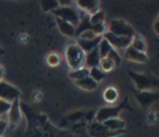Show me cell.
<instances>
[{
  "label": "cell",
  "mask_w": 159,
  "mask_h": 137,
  "mask_svg": "<svg viewBox=\"0 0 159 137\" xmlns=\"http://www.w3.org/2000/svg\"><path fill=\"white\" fill-rule=\"evenodd\" d=\"M130 46L134 50H137L138 52H142V54H145V51H146V43H145L143 39L141 37H138V35H134L133 38H132Z\"/></svg>",
  "instance_id": "obj_19"
},
{
  "label": "cell",
  "mask_w": 159,
  "mask_h": 137,
  "mask_svg": "<svg viewBox=\"0 0 159 137\" xmlns=\"http://www.w3.org/2000/svg\"><path fill=\"white\" fill-rule=\"evenodd\" d=\"M20 95H21V93H20V90L17 88H15L13 85H11L8 82L0 81V99L12 103V102L17 101Z\"/></svg>",
  "instance_id": "obj_5"
},
{
  "label": "cell",
  "mask_w": 159,
  "mask_h": 137,
  "mask_svg": "<svg viewBox=\"0 0 159 137\" xmlns=\"http://www.w3.org/2000/svg\"><path fill=\"white\" fill-rule=\"evenodd\" d=\"M103 97H104L106 101H108V102H115V101L117 99V91H116L115 88H108V89H106Z\"/></svg>",
  "instance_id": "obj_24"
},
{
  "label": "cell",
  "mask_w": 159,
  "mask_h": 137,
  "mask_svg": "<svg viewBox=\"0 0 159 137\" xmlns=\"http://www.w3.org/2000/svg\"><path fill=\"white\" fill-rule=\"evenodd\" d=\"M91 29V22H90V15H84L81 17V21L78 22V25L76 26V33L75 35H80L81 33L86 31V30H90Z\"/></svg>",
  "instance_id": "obj_16"
},
{
  "label": "cell",
  "mask_w": 159,
  "mask_h": 137,
  "mask_svg": "<svg viewBox=\"0 0 159 137\" xmlns=\"http://www.w3.org/2000/svg\"><path fill=\"white\" fill-rule=\"evenodd\" d=\"M77 4H78V7L81 9L90 13V16L98 12V7H99L98 0H78Z\"/></svg>",
  "instance_id": "obj_13"
},
{
  "label": "cell",
  "mask_w": 159,
  "mask_h": 137,
  "mask_svg": "<svg viewBox=\"0 0 159 137\" xmlns=\"http://www.w3.org/2000/svg\"><path fill=\"white\" fill-rule=\"evenodd\" d=\"M102 124L111 130H120V129H124V127H125V123L121 119H119V117H114V119L106 120Z\"/></svg>",
  "instance_id": "obj_17"
},
{
  "label": "cell",
  "mask_w": 159,
  "mask_h": 137,
  "mask_svg": "<svg viewBox=\"0 0 159 137\" xmlns=\"http://www.w3.org/2000/svg\"><path fill=\"white\" fill-rule=\"evenodd\" d=\"M102 38L103 37L99 35V37H95L94 39H78L77 46L85 52V54H88V52H90L91 50H94L95 47H98V44H99V42L102 41Z\"/></svg>",
  "instance_id": "obj_10"
},
{
  "label": "cell",
  "mask_w": 159,
  "mask_h": 137,
  "mask_svg": "<svg viewBox=\"0 0 159 137\" xmlns=\"http://www.w3.org/2000/svg\"><path fill=\"white\" fill-rule=\"evenodd\" d=\"M119 114H120V108L119 107H102L95 114V120L98 123H104L106 120L117 117Z\"/></svg>",
  "instance_id": "obj_7"
},
{
  "label": "cell",
  "mask_w": 159,
  "mask_h": 137,
  "mask_svg": "<svg viewBox=\"0 0 159 137\" xmlns=\"http://www.w3.org/2000/svg\"><path fill=\"white\" fill-rule=\"evenodd\" d=\"M154 31L159 35V20H157V21L154 22Z\"/></svg>",
  "instance_id": "obj_33"
},
{
  "label": "cell",
  "mask_w": 159,
  "mask_h": 137,
  "mask_svg": "<svg viewBox=\"0 0 159 137\" xmlns=\"http://www.w3.org/2000/svg\"><path fill=\"white\" fill-rule=\"evenodd\" d=\"M158 20H159V18H158Z\"/></svg>",
  "instance_id": "obj_35"
},
{
  "label": "cell",
  "mask_w": 159,
  "mask_h": 137,
  "mask_svg": "<svg viewBox=\"0 0 159 137\" xmlns=\"http://www.w3.org/2000/svg\"><path fill=\"white\" fill-rule=\"evenodd\" d=\"M94 34L97 35V37H99V35H103L104 33H106V26H104V24H97V25H91V29H90Z\"/></svg>",
  "instance_id": "obj_27"
},
{
  "label": "cell",
  "mask_w": 159,
  "mask_h": 137,
  "mask_svg": "<svg viewBox=\"0 0 159 137\" xmlns=\"http://www.w3.org/2000/svg\"><path fill=\"white\" fill-rule=\"evenodd\" d=\"M9 108H11V103L9 102L0 99V116L4 115V114H8Z\"/></svg>",
  "instance_id": "obj_29"
},
{
  "label": "cell",
  "mask_w": 159,
  "mask_h": 137,
  "mask_svg": "<svg viewBox=\"0 0 159 137\" xmlns=\"http://www.w3.org/2000/svg\"><path fill=\"white\" fill-rule=\"evenodd\" d=\"M104 21V13L98 11L97 13H94V15L90 16V22L91 25H97V24H103Z\"/></svg>",
  "instance_id": "obj_26"
},
{
  "label": "cell",
  "mask_w": 159,
  "mask_h": 137,
  "mask_svg": "<svg viewBox=\"0 0 159 137\" xmlns=\"http://www.w3.org/2000/svg\"><path fill=\"white\" fill-rule=\"evenodd\" d=\"M89 132L93 137H114L124 132V129L120 130H111L107 127H104L102 123L94 121L89 126Z\"/></svg>",
  "instance_id": "obj_4"
},
{
  "label": "cell",
  "mask_w": 159,
  "mask_h": 137,
  "mask_svg": "<svg viewBox=\"0 0 159 137\" xmlns=\"http://www.w3.org/2000/svg\"><path fill=\"white\" fill-rule=\"evenodd\" d=\"M99 63H101V56H99V50L95 47L88 54H85V64L91 69V68H98Z\"/></svg>",
  "instance_id": "obj_11"
},
{
  "label": "cell",
  "mask_w": 159,
  "mask_h": 137,
  "mask_svg": "<svg viewBox=\"0 0 159 137\" xmlns=\"http://www.w3.org/2000/svg\"><path fill=\"white\" fill-rule=\"evenodd\" d=\"M103 38L111 44V47H116V48L129 47L130 42H132V38H128V37H119V35L112 34V33H110V31H106L104 34H103Z\"/></svg>",
  "instance_id": "obj_6"
},
{
  "label": "cell",
  "mask_w": 159,
  "mask_h": 137,
  "mask_svg": "<svg viewBox=\"0 0 159 137\" xmlns=\"http://www.w3.org/2000/svg\"><path fill=\"white\" fill-rule=\"evenodd\" d=\"M125 57L128 60H132V62H137V63H146L148 62V56L146 54H142V52H138L137 50H134L132 46L127 48L125 51Z\"/></svg>",
  "instance_id": "obj_12"
},
{
  "label": "cell",
  "mask_w": 159,
  "mask_h": 137,
  "mask_svg": "<svg viewBox=\"0 0 159 137\" xmlns=\"http://www.w3.org/2000/svg\"><path fill=\"white\" fill-rule=\"evenodd\" d=\"M80 38L78 39H94L97 35L93 33L91 30H86V31H84V33H81V34L78 35Z\"/></svg>",
  "instance_id": "obj_31"
},
{
  "label": "cell",
  "mask_w": 159,
  "mask_h": 137,
  "mask_svg": "<svg viewBox=\"0 0 159 137\" xmlns=\"http://www.w3.org/2000/svg\"><path fill=\"white\" fill-rule=\"evenodd\" d=\"M108 31L119 37H128V38L134 37L133 28L128 22H125L124 20H112L108 26Z\"/></svg>",
  "instance_id": "obj_2"
},
{
  "label": "cell",
  "mask_w": 159,
  "mask_h": 137,
  "mask_svg": "<svg viewBox=\"0 0 159 137\" xmlns=\"http://www.w3.org/2000/svg\"><path fill=\"white\" fill-rule=\"evenodd\" d=\"M56 22H57V28L60 30L64 35H68V37H73L75 33H76V28L73 25H70L69 22H65L60 18H56Z\"/></svg>",
  "instance_id": "obj_15"
},
{
  "label": "cell",
  "mask_w": 159,
  "mask_h": 137,
  "mask_svg": "<svg viewBox=\"0 0 159 137\" xmlns=\"http://www.w3.org/2000/svg\"><path fill=\"white\" fill-rule=\"evenodd\" d=\"M99 67L103 72H108L111 71L112 68L115 67V64L112 63V60H110L108 57H104V59H101V63H99Z\"/></svg>",
  "instance_id": "obj_25"
},
{
  "label": "cell",
  "mask_w": 159,
  "mask_h": 137,
  "mask_svg": "<svg viewBox=\"0 0 159 137\" xmlns=\"http://www.w3.org/2000/svg\"><path fill=\"white\" fill-rule=\"evenodd\" d=\"M47 62H48L50 65L55 67V65H57L59 63H60V57H59L56 54H51V55H48V57H47Z\"/></svg>",
  "instance_id": "obj_30"
},
{
  "label": "cell",
  "mask_w": 159,
  "mask_h": 137,
  "mask_svg": "<svg viewBox=\"0 0 159 137\" xmlns=\"http://www.w3.org/2000/svg\"><path fill=\"white\" fill-rule=\"evenodd\" d=\"M130 77L133 78V81L136 82V85L138 86V89H146L151 85H157L158 81L153 80V78H150L145 75H140V73H134V72H130Z\"/></svg>",
  "instance_id": "obj_8"
},
{
  "label": "cell",
  "mask_w": 159,
  "mask_h": 137,
  "mask_svg": "<svg viewBox=\"0 0 159 137\" xmlns=\"http://www.w3.org/2000/svg\"><path fill=\"white\" fill-rule=\"evenodd\" d=\"M107 57L110 59V60H112V63H114V64H120V62H121V59H120V55L117 54V51H116L115 48H112V50H111V51L108 52Z\"/></svg>",
  "instance_id": "obj_28"
},
{
  "label": "cell",
  "mask_w": 159,
  "mask_h": 137,
  "mask_svg": "<svg viewBox=\"0 0 159 137\" xmlns=\"http://www.w3.org/2000/svg\"><path fill=\"white\" fill-rule=\"evenodd\" d=\"M98 50H99V56H101V59H104V57H107L108 52L112 50V47L104 38H102V41L98 44Z\"/></svg>",
  "instance_id": "obj_20"
},
{
  "label": "cell",
  "mask_w": 159,
  "mask_h": 137,
  "mask_svg": "<svg viewBox=\"0 0 159 137\" xmlns=\"http://www.w3.org/2000/svg\"><path fill=\"white\" fill-rule=\"evenodd\" d=\"M3 75H4V71H3V67L0 65V81H2V78H3Z\"/></svg>",
  "instance_id": "obj_34"
},
{
  "label": "cell",
  "mask_w": 159,
  "mask_h": 137,
  "mask_svg": "<svg viewBox=\"0 0 159 137\" xmlns=\"http://www.w3.org/2000/svg\"><path fill=\"white\" fill-rule=\"evenodd\" d=\"M65 56H67V62L69 64V67L77 71L81 69L82 65L85 64V52L77 46V43H72L68 46L67 52H65Z\"/></svg>",
  "instance_id": "obj_1"
},
{
  "label": "cell",
  "mask_w": 159,
  "mask_h": 137,
  "mask_svg": "<svg viewBox=\"0 0 159 137\" xmlns=\"http://www.w3.org/2000/svg\"><path fill=\"white\" fill-rule=\"evenodd\" d=\"M76 85L80 88L85 89V90H95L97 86H98V84L90 77H85V78H82V80L76 81Z\"/></svg>",
  "instance_id": "obj_18"
},
{
  "label": "cell",
  "mask_w": 159,
  "mask_h": 137,
  "mask_svg": "<svg viewBox=\"0 0 159 137\" xmlns=\"http://www.w3.org/2000/svg\"><path fill=\"white\" fill-rule=\"evenodd\" d=\"M8 117H9V124L12 127H16L21 120V111H20V102L18 99L11 103V108L8 111Z\"/></svg>",
  "instance_id": "obj_9"
},
{
  "label": "cell",
  "mask_w": 159,
  "mask_h": 137,
  "mask_svg": "<svg viewBox=\"0 0 159 137\" xmlns=\"http://www.w3.org/2000/svg\"><path fill=\"white\" fill-rule=\"evenodd\" d=\"M52 13L56 16V18H60L65 22H69L70 25H73L75 28L80 22V15L72 7H59V8L55 9Z\"/></svg>",
  "instance_id": "obj_3"
},
{
  "label": "cell",
  "mask_w": 159,
  "mask_h": 137,
  "mask_svg": "<svg viewBox=\"0 0 159 137\" xmlns=\"http://www.w3.org/2000/svg\"><path fill=\"white\" fill-rule=\"evenodd\" d=\"M104 76H106V72H103L101 68H91V69H89V77L93 78L97 84L101 82L104 78Z\"/></svg>",
  "instance_id": "obj_21"
},
{
  "label": "cell",
  "mask_w": 159,
  "mask_h": 137,
  "mask_svg": "<svg viewBox=\"0 0 159 137\" xmlns=\"http://www.w3.org/2000/svg\"><path fill=\"white\" fill-rule=\"evenodd\" d=\"M70 78H73L75 81L78 80H82L85 77H89V69L88 68H81V69H77V71H72L69 73Z\"/></svg>",
  "instance_id": "obj_23"
},
{
  "label": "cell",
  "mask_w": 159,
  "mask_h": 137,
  "mask_svg": "<svg viewBox=\"0 0 159 137\" xmlns=\"http://www.w3.org/2000/svg\"><path fill=\"white\" fill-rule=\"evenodd\" d=\"M158 98V94L155 93H149V91H141L137 94V99L143 107H148L149 104H151Z\"/></svg>",
  "instance_id": "obj_14"
},
{
  "label": "cell",
  "mask_w": 159,
  "mask_h": 137,
  "mask_svg": "<svg viewBox=\"0 0 159 137\" xmlns=\"http://www.w3.org/2000/svg\"><path fill=\"white\" fill-rule=\"evenodd\" d=\"M7 126H8V123H7L5 120H2V119H0V137H2V136H3V133L5 132Z\"/></svg>",
  "instance_id": "obj_32"
},
{
  "label": "cell",
  "mask_w": 159,
  "mask_h": 137,
  "mask_svg": "<svg viewBox=\"0 0 159 137\" xmlns=\"http://www.w3.org/2000/svg\"><path fill=\"white\" fill-rule=\"evenodd\" d=\"M41 5L44 12H54L59 8V2L57 0H42Z\"/></svg>",
  "instance_id": "obj_22"
}]
</instances>
